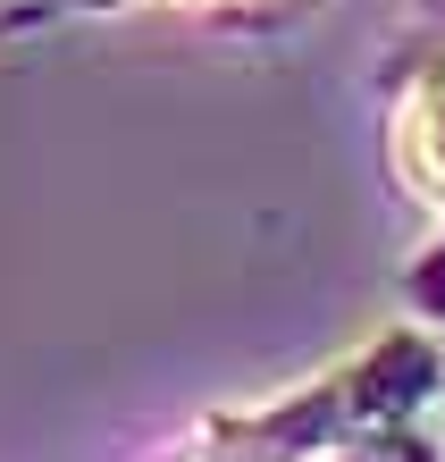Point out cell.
Listing matches in <instances>:
<instances>
[{
    "instance_id": "6da1fadb",
    "label": "cell",
    "mask_w": 445,
    "mask_h": 462,
    "mask_svg": "<svg viewBox=\"0 0 445 462\" xmlns=\"http://www.w3.org/2000/svg\"><path fill=\"white\" fill-rule=\"evenodd\" d=\"M395 169L403 185L437 210V253L412 269V294H429L445 278V51H412L403 60V85H395Z\"/></svg>"
},
{
    "instance_id": "7a4b0ae2",
    "label": "cell",
    "mask_w": 445,
    "mask_h": 462,
    "mask_svg": "<svg viewBox=\"0 0 445 462\" xmlns=\"http://www.w3.org/2000/svg\"><path fill=\"white\" fill-rule=\"evenodd\" d=\"M193 462H210V454H193Z\"/></svg>"
}]
</instances>
